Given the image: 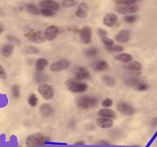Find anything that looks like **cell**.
Listing matches in <instances>:
<instances>
[{"label": "cell", "mask_w": 157, "mask_h": 147, "mask_svg": "<svg viewBox=\"0 0 157 147\" xmlns=\"http://www.w3.org/2000/svg\"><path fill=\"white\" fill-rule=\"evenodd\" d=\"M100 39H102V41H103V42H104V44L106 45L107 46L114 45V41H113L111 39H110V38H108L107 35H106V36H104V37H101Z\"/></svg>", "instance_id": "32"}, {"label": "cell", "mask_w": 157, "mask_h": 147, "mask_svg": "<svg viewBox=\"0 0 157 147\" xmlns=\"http://www.w3.org/2000/svg\"><path fill=\"white\" fill-rule=\"evenodd\" d=\"M130 39V31L127 29H122L115 36V40L118 42L125 43L127 42Z\"/></svg>", "instance_id": "10"}, {"label": "cell", "mask_w": 157, "mask_h": 147, "mask_svg": "<svg viewBox=\"0 0 157 147\" xmlns=\"http://www.w3.org/2000/svg\"><path fill=\"white\" fill-rule=\"evenodd\" d=\"M80 38L85 44H89L92 41V29L90 27L85 26L80 31Z\"/></svg>", "instance_id": "8"}, {"label": "cell", "mask_w": 157, "mask_h": 147, "mask_svg": "<svg viewBox=\"0 0 157 147\" xmlns=\"http://www.w3.org/2000/svg\"><path fill=\"white\" fill-rule=\"evenodd\" d=\"M75 145H85V141H76Z\"/></svg>", "instance_id": "44"}, {"label": "cell", "mask_w": 157, "mask_h": 147, "mask_svg": "<svg viewBox=\"0 0 157 147\" xmlns=\"http://www.w3.org/2000/svg\"><path fill=\"white\" fill-rule=\"evenodd\" d=\"M68 90L73 93H83L88 89V85L85 83H82L76 78L67 79L66 82Z\"/></svg>", "instance_id": "2"}, {"label": "cell", "mask_w": 157, "mask_h": 147, "mask_svg": "<svg viewBox=\"0 0 157 147\" xmlns=\"http://www.w3.org/2000/svg\"><path fill=\"white\" fill-rule=\"evenodd\" d=\"M17 147H21V145H19V146H17Z\"/></svg>", "instance_id": "46"}, {"label": "cell", "mask_w": 157, "mask_h": 147, "mask_svg": "<svg viewBox=\"0 0 157 147\" xmlns=\"http://www.w3.org/2000/svg\"><path fill=\"white\" fill-rule=\"evenodd\" d=\"M89 72L87 68L85 67H80L78 68L77 72H76L75 78L78 80H84L89 77Z\"/></svg>", "instance_id": "15"}, {"label": "cell", "mask_w": 157, "mask_h": 147, "mask_svg": "<svg viewBox=\"0 0 157 147\" xmlns=\"http://www.w3.org/2000/svg\"><path fill=\"white\" fill-rule=\"evenodd\" d=\"M117 20H118V17H117L116 14L110 13L104 16L103 21H104V24L107 27H113L117 23Z\"/></svg>", "instance_id": "11"}, {"label": "cell", "mask_w": 157, "mask_h": 147, "mask_svg": "<svg viewBox=\"0 0 157 147\" xmlns=\"http://www.w3.org/2000/svg\"><path fill=\"white\" fill-rule=\"evenodd\" d=\"M40 112L44 117H48L53 112V108L49 104H44L40 106Z\"/></svg>", "instance_id": "17"}, {"label": "cell", "mask_w": 157, "mask_h": 147, "mask_svg": "<svg viewBox=\"0 0 157 147\" xmlns=\"http://www.w3.org/2000/svg\"><path fill=\"white\" fill-rule=\"evenodd\" d=\"M13 46L12 44H6L4 45L3 46L1 49V52H2V54L5 57H10V55L12 54L13 51Z\"/></svg>", "instance_id": "19"}, {"label": "cell", "mask_w": 157, "mask_h": 147, "mask_svg": "<svg viewBox=\"0 0 157 147\" xmlns=\"http://www.w3.org/2000/svg\"><path fill=\"white\" fill-rule=\"evenodd\" d=\"M116 59L121 61L122 62L128 63V62H130V61H132V56L127 53H123L118 54V55L116 57Z\"/></svg>", "instance_id": "22"}, {"label": "cell", "mask_w": 157, "mask_h": 147, "mask_svg": "<svg viewBox=\"0 0 157 147\" xmlns=\"http://www.w3.org/2000/svg\"><path fill=\"white\" fill-rule=\"evenodd\" d=\"M102 81L108 86H114L116 84L115 78L108 75H104L102 76Z\"/></svg>", "instance_id": "21"}, {"label": "cell", "mask_w": 157, "mask_h": 147, "mask_svg": "<svg viewBox=\"0 0 157 147\" xmlns=\"http://www.w3.org/2000/svg\"><path fill=\"white\" fill-rule=\"evenodd\" d=\"M48 65V61L44 58H39L36 62V69L38 72H42Z\"/></svg>", "instance_id": "20"}, {"label": "cell", "mask_w": 157, "mask_h": 147, "mask_svg": "<svg viewBox=\"0 0 157 147\" xmlns=\"http://www.w3.org/2000/svg\"><path fill=\"white\" fill-rule=\"evenodd\" d=\"M97 103H98V100L96 97L90 95H85L80 97L79 100H78V105L81 108L86 109V108L96 106Z\"/></svg>", "instance_id": "3"}, {"label": "cell", "mask_w": 157, "mask_h": 147, "mask_svg": "<svg viewBox=\"0 0 157 147\" xmlns=\"http://www.w3.org/2000/svg\"><path fill=\"white\" fill-rule=\"evenodd\" d=\"M98 115L101 117H105V118H109V119H113V118H115L116 115H115V112L109 108H101L98 111Z\"/></svg>", "instance_id": "16"}, {"label": "cell", "mask_w": 157, "mask_h": 147, "mask_svg": "<svg viewBox=\"0 0 157 147\" xmlns=\"http://www.w3.org/2000/svg\"><path fill=\"white\" fill-rule=\"evenodd\" d=\"M114 2L116 5H126V6H130L135 4L137 0H114Z\"/></svg>", "instance_id": "27"}, {"label": "cell", "mask_w": 157, "mask_h": 147, "mask_svg": "<svg viewBox=\"0 0 157 147\" xmlns=\"http://www.w3.org/2000/svg\"><path fill=\"white\" fill-rule=\"evenodd\" d=\"M109 67L108 64H107V61H100L97 64H96V69L97 71H104V70L107 69Z\"/></svg>", "instance_id": "25"}, {"label": "cell", "mask_w": 157, "mask_h": 147, "mask_svg": "<svg viewBox=\"0 0 157 147\" xmlns=\"http://www.w3.org/2000/svg\"><path fill=\"white\" fill-rule=\"evenodd\" d=\"M0 78L3 79L7 78V72H6V69L1 64H0Z\"/></svg>", "instance_id": "39"}, {"label": "cell", "mask_w": 157, "mask_h": 147, "mask_svg": "<svg viewBox=\"0 0 157 147\" xmlns=\"http://www.w3.org/2000/svg\"><path fill=\"white\" fill-rule=\"evenodd\" d=\"M88 9H89L88 4L85 2H81L78 5V9L75 13L76 16L80 18H85L88 14Z\"/></svg>", "instance_id": "13"}, {"label": "cell", "mask_w": 157, "mask_h": 147, "mask_svg": "<svg viewBox=\"0 0 157 147\" xmlns=\"http://www.w3.org/2000/svg\"><path fill=\"white\" fill-rule=\"evenodd\" d=\"M96 144H97V145H111V144H110L108 141H104V140H101V141H97V142H96Z\"/></svg>", "instance_id": "42"}, {"label": "cell", "mask_w": 157, "mask_h": 147, "mask_svg": "<svg viewBox=\"0 0 157 147\" xmlns=\"http://www.w3.org/2000/svg\"><path fill=\"white\" fill-rule=\"evenodd\" d=\"M148 87V86L147 84H145V83H140V84L137 85V89L138 90H140V91H143V90H147Z\"/></svg>", "instance_id": "40"}, {"label": "cell", "mask_w": 157, "mask_h": 147, "mask_svg": "<svg viewBox=\"0 0 157 147\" xmlns=\"http://www.w3.org/2000/svg\"><path fill=\"white\" fill-rule=\"evenodd\" d=\"M96 124L98 125L99 127L101 128L107 129L111 128L113 127V120L109 118H105V117H100L96 119Z\"/></svg>", "instance_id": "14"}, {"label": "cell", "mask_w": 157, "mask_h": 147, "mask_svg": "<svg viewBox=\"0 0 157 147\" xmlns=\"http://www.w3.org/2000/svg\"><path fill=\"white\" fill-rule=\"evenodd\" d=\"M107 50L111 52H122L124 49L123 46L120 45H112V46H107Z\"/></svg>", "instance_id": "28"}, {"label": "cell", "mask_w": 157, "mask_h": 147, "mask_svg": "<svg viewBox=\"0 0 157 147\" xmlns=\"http://www.w3.org/2000/svg\"><path fill=\"white\" fill-rule=\"evenodd\" d=\"M7 39L9 40L10 42H11V43H14V44H20L21 40L17 38L16 36H13V35H8L7 36Z\"/></svg>", "instance_id": "36"}, {"label": "cell", "mask_w": 157, "mask_h": 147, "mask_svg": "<svg viewBox=\"0 0 157 147\" xmlns=\"http://www.w3.org/2000/svg\"><path fill=\"white\" fill-rule=\"evenodd\" d=\"M137 17H138L137 16H133V15L126 16L125 17V21H126L127 23H129V24H133V23H134L137 20Z\"/></svg>", "instance_id": "38"}, {"label": "cell", "mask_w": 157, "mask_h": 147, "mask_svg": "<svg viewBox=\"0 0 157 147\" xmlns=\"http://www.w3.org/2000/svg\"><path fill=\"white\" fill-rule=\"evenodd\" d=\"M40 13L45 17H52L55 15V13H54L53 10L50 9H46V8H44L40 10Z\"/></svg>", "instance_id": "30"}, {"label": "cell", "mask_w": 157, "mask_h": 147, "mask_svg": "<svg viewBox=\"0 0 157 147\" xmlns=\"http://www.w3.org/2000/svg\"><path fill=\"white\" fill-rule=\"evenodd\" d=\"M117 108L121 113L126 115V116L133 115L135 112L134 108L126 102H119L117 105Z\"/></svg>", "instance_id": "9"}, {"label": "cell", "mask_w": 157, "mask_h": 147, "mask_svg": "<svg viewBox=\"0 0 157 147\" xmlns=\"http://www.w3.org/2000/svg\"><path fill=\"white\" fill-rule=\"evenodd\" d=\"M59 32H60V29H59V28H58L57 26H48L44 31L45 38H46L47 40L52 41L59 35Z\"/></svg>", "instance_id": "7"}, {"label": "cell", "mask_w": 157, "mask_h": 147, "mask_svg": "<svg viewBox=\"0 0 157 147\" xmlns=\"http://www.w3.org/2000/svg\"><path fill=\"white\" fill-rule=\"evenodd\" d=\"M38 91L41 94V96L46 100L52 99L55 94L52 86L47 83H43L40 85L38 87Z\"/></svg>", "instance_id": "5"}, {"label": "cell", "mask_w": 157, "mask_h": 147, "mask_svg": "<svg viewBox=\"0 0 157 147\" xmlns=\"http://www.w3.org/2000/svg\"><path fill=\"white\" fill-rule=\"evenodd\" d=\"M126 69L128 71H131V72H139L141 70V64L139 61H134L129 62V64L126 65Z\"/></svg>", "instance_id": "18"}, {"label": "cell", "mask_w": 157, "mask_h": 147, "mask_svg": "<svg viewBox=\"0 0 157 147\" xmlns=\"http://www.w3.org/2000/svg\"><path fill=\"white\" fill-rule=\"evenodd\" d=\"M78 0H63L61 2V6L63 8H70L78 5Z\"/></svg>", "instance_id": "23"}, {"label": "cell", "mask_w": 157, "mask_h": 147, "mask_svg": "<svg viewBox=\"0 0 157 147\" xmlns=\"http://www.w3.org/2000/svg\"><path fill=\"white\" fill-rule=\"evenodd\" d=\"M117 12L121 14H126V13H129V6H120L117 9Z\"/></svg>", "instance_id": "34"}, {"label": "cell", "mask_w": 157, "mask_h": 147, "mask_svg": "<svg viewBox=\"0 0 157 147\" xmlns=\"http://www.w3.org/2000/svg\"><path fill=\"white\" fill-rule=\"evenodd\" d=\"M49 141V138L45 137L41 133H34L27 137L25 144L27 147H36L45 145V142Z\"/></svg>", "instance_id": "1"}, {"label": "cell", "mask_w": 157, "mask_h": 147, "mask_svg": "<svg viewBox=\"0 0 157 147\" xmlns=\"http://www.w3.org/2000/svg\"><path fill=\"white\" fill-rule=\"evenodd\" d=\"M2 31H3V28H2V26H0V34L2 33Z\"/></svg>", "instance_id": "45"}, {"label": "cell", "mask_w": 157, "mask_h": 147, "mask_svg": "<svg viewBox=\"0 0 157 147\" xmlns=\"http://www.w3.org/2000/svg\"><path fill=\"white\" fill-rule=\"evenodd\" d=\"M151 124L152 127H155L157 125V117L153 118V119H151Z\"/></svg>", "instance_id": "43"}, {"label": "cell", "mask_w": 157, "mask_h": 147, "mask_svg": "<svg viewBox=\"0 0 157 147\" xmlns=\"http://www.w3.org/2000/svg\"><path fill=\"white\" fill-rule=\"evenodd\" d=\"M70 65V61L67 59H62L51 64L50 68L52 72H61L67 69Z\"/></svg>", "instance_id": "6"}, {"label": "cell", "mask_w": 157, "mask_h": 147, "mask_svg": "<svg viewBox=\"0 0 157 147\" xmlns=\"http://www.w3.org/2000/svg\"><path fill=\"white\" fill-rule=\"evenodd\" d=\"M137 9H138V6L137 5H135V4L130 5L129 6V13H135V12L137 11Z\"/></svg>", "instance_id": "41"}, {"label": "cell", "mask_w": 157, "mask_h": 147, "mask_svg": "<svg viewBox=\"0 0 157 147\" xmlns=\"http://www.w3.org/2000/svg\"><path fill=\"white\" fill-rule=\"evenodd\" d=\"M28 101H29V104L32 107H35L36 105H37V103H38V98H37L36 94H33L29 96Z\"/></svg>", "instance_id": "29"}, {"label": "cell", "mask_w": 157, "mask_h": 147, "mask_svg": "<svg viewBox=\"0 0 157 147\" xmlns=\"http://www.w3.org/2000/svg\"><path fill=\"white\" fill-rule=\"evenodd\" d=\"M140 80L137 79H130L126 82V84H127L128 86H136V87H137V85L140 84Z\"/></svg>", "instance_id": "35"}, {"label": "cell", "mask_w": 157, "mask_h": 147, "mask_svg": "<svg viewBox=\"0 0 157 147\" xmlns=\"http://www.w3.org/2000/svg\"><path fill=\"white\" fill-rule=\"evenodd\" d=\"M11 90H12V94H13V96L14 98L17 99V98H19V97H20L21 88H20V86H19V85H17V84L13 85Z\"/></svg>", "instance_id": "26"}, {"label": "cell", "mask_w": 157, "mask_h": 147, "mask_svg": "<svg viewBox=\"0 0 157 147\" xmlns=\"http://www.w3.org/2000/svg\"><path fill=\"white\" fill-rule=\"evenodd\" d=\"M40 6L44 8H46V9H50L52 10H58L60 8L59 4L57 2H55L53 0H42L40 2Z\"/></svg>", "instance_id": "12"}, {"label": "cell", "mask_w": 157, "mask_h": 147, "mask_svg": "<svg viewBox=\"0 0 157 147\" xmlns=\"http://www.w3.org/2000/svg\"><path fill=\"white\" fill-rule=\"evenodd\" d=\"M98 53V50L96 48H89V50L85 51V54L89 57H94Z\"/></svg>", "instance_id": "31"}, {"label": "cell", "mask_w": 157, "mask_h": 147, "mask_svg": "<svg viewBox=\"0 0 157 147\" xmlns=\"http://www.w3.org/2000/svg\"><path fill=\"white\" fill-rule=\"evenodd\" d=\"M112 104H113L112 99H111V98H109V97L105 98L104 101H102V105H103L104 107H105V108H109V107H111V105H112Z\"/></svg>", "instance_id": "37"}, {"label": "cell", "mask_w": 157, "mask_h": 147, "mask_svg": "<svg viewBox=\"0 0 157 147\" xmlns=\"http://www.w3.org/2000/svg\"><path fill=\"white\" fill-rule=\"evenodd\" d=\"M25 52L27 53H29V54H34V53H38L40 52L39 49L35 46H29L27 49L25 50Z\"/></svg>", "instance_id": "33"}, {"label": "cell", "mask_w": 157, "mask_h": 147, "mask_svg": "<svg viewBox=\"0 0 157 147\" xmlns=\"http://www.w3.org/2000/svg\"><path fill=\"white\" fill-rule=\"evenodd\" d=\"M26 10L29 13H32V14L33 15H38L39 13H40V10L33 4H29V5H27L26 6Z\"/></svg>", "instance_id": "24"}, {"label": "cell", "mask_w": 157, "mask_h": 147, "mask_svg": "<svg viewBox=\"0 0 157 147\" xmlns=\"http://www.w3.org/2000/svg\"><path fill=\"white\" fill-rule=\"evenodd\" d=\"M25 37L28 39L29 41L35 43H42L46 40L45 38L44 32L42 31H31L28 32L25 35Z\"/></svg>", "instance_id": "4"}]
</instances>
